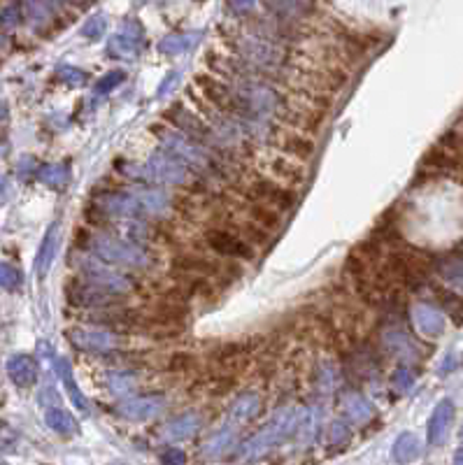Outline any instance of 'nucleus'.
<instances>
[{
	"mask_svg": "<svg viewBox=\"0 0 463 465\" xmlns=\"http://www.w3.org/2000/svg\"><path fill=\"white\" fill-rule=\"evenodd\" d=\"M303 414L298 410H284L279 412L275 419L263 428L261 433H256L254 438L247 440L240 449V458L242 461H251V458H259L261 454L271 451L273 447L286 442V440L294 435L298 428H301Z\"/></svg>",
	"mask_w": 463,
	"mask_h": 465,
	"instance_id": "nucleus-1",
	"label": "nucleus"
},
{
	"mask_svg": "<svg viewBox=\"0 0 463 465\" xmlns=\"http://www.w3.org/2000/svg\"><path fill=\"white\" fill-rule=\"evenodd\" d=\"M91 249L101 261L124 268H142L147 266L149 256L142 247L128 242V240L114 238V235H98L91 240Z\"/></svg>",
	"mask_w": 463,
	"mask_h": 465,
	"instance_id": "nucleus-2",
	"label": "nucleus"
},
{
	"mask_svg": "<svg viewBox=\"0 0 463 465\" xmlns=\"http://www.w3.org/2000/svg\"><path fill=\"white\" fill-rule=\"evenodd\" d=\"M166 151H170L173 156H177L182 163H186L189 168H196L201 173H212L214 170V158L203 149L201 142L191 140L189 135L177 133V131H161L158 133Z\"/></svg>",
	"mask_w": 463,
	"mask_h": 465,
	"instance_id": "nucleus-3",
	"label": "nucleus"
},
{
	"mask_svg": "<svg viewBox=\"0 0 463 465\" xmlns=\"http://www.w3.org/2000/svg\"><path fill=\"white\" fill-rule=\"evenodd\" d=\"M196 86L203 91V96L208 98L221 114H233V116L249 119L247 112L242 108V103H240V98H238V91L231 89V86H226L224 81H219L216 77H208V75H198Z\"/></svg>",
	"mask_w": 463,
	"mask_h": 465,
	"instance_id": "nucleus-4",
	"label": "nucleus"
},
{
	"mask_svg": "<svg viewBox=\"0 0 463 465\" xmlns=\"http://www.w3.org/2000/svg\"><path fill=\"white\" fill-rule=\"evenodd\" d=\"M145 179H154L158 184L179 186L189 179V166L182 163L170 151H156L145 166Z\"/></svg>",
	"mask_w": 463,
	"mask_h": 465,
	"instance_id": "nucleus-5",
	"label": "nucleus"
},
{
	"mask_svg": "<svg viewBox=\"0 0 463 465\" xmlns=\"http://www.w3.org/2000/svg\"><path fill=\"white\" fill-rule=\"evenodd\" d=\"M173 273L179 275V279H189V277H203V279H224L233 281V277H238V273H228L224 266L210 261L205 256L196 254H182L175 258L173 263Z\"/></svg>",
	"mask_w": 463,
	"mask_h": 465,
	"instance_id": "nucleus-6",
	"label": "nucleus"
},
{
	"mask_svg": "<svg viewBox=\"0 0 463 465\" xmlns=\"http://www.w3.org/2000/svg\"><path fill=\"white\" fill-rule=\"evenodd\" d=\"M79 270H82V275H84L86 281H91V284L101 286L110 293H116V296H119V293L133 291V286H136L131 279L126 277V275L108 268L101 261H91V258H86V261L79 263Z\"/></svg>",
	"mask_w": 463,
	"mask_h": 465,
	"instance_id": "nucleus-7",
	"label": "nucleus"
},
{
	"mask_svg": "<svg viewBox=\"0 0 463 465\" xmlns=\"http://www.w3.org/2000/svg\"><path fill=\"white\" fill-rule=\"evenodd\" d=\"M66 298L70 305H82V307H112L116 305V293H110L105 288L91 284L86 279H70L66 284Z\"/></svg>",
	"mask_w": 463,
	"mask_h": 465,
	"instance_id": "nucleus-8",
	"label": "nucleus"
},
{
	"mask_svg": "<svg viewBox=\"0 0 463 465\" xmlns=\"http://www.w3.org/2000/svg\"><path fill=\"white\" fill-rule=\"evenodd\" d=\"M166 119L170 123H175V126H177L182 133L189 135V138L196 140V142H201V144H216V142H219L216 131L212 126H208L203 119H198L196 114L186 112L184 108H179V105L166 110Z\"/></svg>",
	"mask_w": 463,
	"mask_h": 465,
	"instance_id": "nucleus-9",
	"label": "nucleus"
},
{
	"mask_svg": "<svg viewBox=\"0 0 463 465\" xmlns=\"http://www.w3.org/2000/svg\"><path fill=\"white\" fill-rule=\"evenodd\" d=\"M247 196L254 200V203H266L279 212H286L296 205V193L289 191V188L273 184L271 179L251 181V186L247 188Z\"/></svg>",
	"mask_w": 463,
	"mask_h": 465,
	"instance_id": "nucleus-10",
	"label": "nucleus"
},
{
	"mask_svg": "<svg viewBox=\"0 0 463 465\" xmlns=\"http://www.w3.org/2000/svg\"><path fill=\"white\" fill-rule=\"evenodd\" d=\"M205 242L210 244V249H214L219 256L226 258H251L254 249L249 242H245L240 235L224 231V228H212V231L205 233Z\"/></svg>",
	"mask_w": 463,
	"mask_h": 465,
	"instance_id": "nucleus-11",
	"label": "nucleus"
},
{
	"mask_svg": "<svg viewBox=\"0 0 463 465\" xmlns=\"http://www.w3.org/2000/svg\"><path fill=\"white\" fill-rule=\"evenodd\" d=\"M77 349L82 351H91V354H110L112 349H116V338L112 333L105 331H89V328H70L66 333Z\"/></svg>",
	"mask_w": 463,
	"mask_h": 465,
	"instance_id": "nucleus-12",
	"label": "nucleus"
},
{
	"mask_svg": "<svg viewBox=\"0 0 463 465\" xmlns=\"http://www.w3.org/2000/svg\"><path fill=\"white\" fill-rule=\"evenodd\" d=\"M166 407V400L161 396H140V398H133V400H126V403H121L116 412H119L124 419H131V421H147V419H154V416Z\"/></svg>",
	"mask_w": 463,
	"mask_h": 465,
	"instance_id": "nucleus-13",
	"label": "nucleus"
},
{
	"mask_svg": "<svg viewBox=\"0 0 463 465\" xmlns=\"http://www.w3.org/2000/svg\"><path fill=\"white\" fill-rule=\"evenodd\" d=\"M8 375L16 386H33L38 381V363L26 354H16L8 361Z\"/></svg>",
	"mask_w": 463,
	"mask_h": 465,
	"instance_id": "nucleus-14",
	"label": "nucleus"
},
{
	"mask_svg": "<svg viewBox=\"0 0 463 465\" xmlns=\"http://www.w3.org/2000/svg\"><path fill=\"white\" fill-rule=\"evenodd\" d=\"M198 426H201V419H198V414H193V412H186V414L182 416H175L173 421L166 423V428H163V438L170 440V442H182V440H189L196 435Z\"/></svg>",
	"mask_w": 463,
	"mask_h": 465,
	"instance_id": "nucleus-15",
	"label": "nucleus"
},
{
	"mask_svg": "<svg viewBox=\"0 0 463 465\" xmlns=\"http://www.w3.org/2000/svg\"><path fill=\"white\" fill-rule=\"evenodd\" d=\"M54 366H56V373H58V377H61L63 386H66V391H68V396H70V400H73L75 407L82 410V412H89L91 405H89V400L84 398L82 388L77 386V381H75V375H73V368H70L68 358H56Z\"/></svg>",
	"mask_w": 463,
	"mask_h": 465,
	"instance_id": "nucleus-16",
	"label": "nucleus"
},
{
	"mask_svg": "<svg viewBox=\"0 0 463 465\" xmlns=\"http://www.w3.org/2000/svg\"><path fill=\"white\" fill-rule=\"evenodd\" d=\"M140 45H142L140 38H133L131 33L119 31L108 40V54L112 58H126V61H131V58L138 56Z\"/></svg>",
	"mask_w": 463,
	"mask_h": 465,
	"instance_id": "nucleus-17",
	"label": "nucleus"
},
{
	"mask_svg": "<svg viewBox=\"0 0 463 465\" xmlns=\"http://www.w3.org/2000/svg\"><path fill=\"white\" fill-rule=\"evenodd\" d=\"M56 242H58V223H51L42 240V247H40L38 251V258H35V270H38L40 277H45V275L49 273L51 261H54V254H56Z\"/></svg>",
	"mask_w": 463,
	"mask_h": 465,
	"instance_id": "nucleus-18",
	"label": "nucleus"
},
{
	"mask_svg": "<svg viewBox=\"0 0 463 465\" xmlns=\"http://www.w3.org/2000/svg\"><path fill=\"white\" fill-rule=\"evenodd\" d=\"M198 38H201V33H193V31L191 33H173L158 42V51L166 56L184 54V51H189L191 47L198 42Z\"/></svg>",
	"mask_w": 463,
	"mask_h": 465,
	"instance_id": "nucleus-19",
	"label": "nucleus"
},
{
	"mask_svg": "<svg viewBox=\"0 0 463 465\" xmlns=\"http://www.w3.org/2000/svg\"><path fill=\"white\" fill-rule=\"evenodd\" d=\"M342 410H345V416H347L351 423H366L375 412L373 405L368 403L361 393H349V396H345Z\"/></svg>",
	"mask_w": 463,
	"mask_h": 465,
	"instance_id": "nucleus-20",
	"label": "nucleus"
},
{
	"mask_svg": "<svg viewBox=\"0 0 463 465\" xmlns=\"http://www.w3.org/2000/svg\"><path fill=\"white\" fill-rule=\"evenodd\" d=\"M45 421L51 431H56L58 435H75L79 431V423L75 419L70 412L66 410H58V407H49L45 414Z\"/></svg>",
	"mask_w": 463,
	"mask_h": 465,
	"instance_id": "nucleus-21",
	"label": "nucleus"
},
{
	"mask_svg": "<svg viewBox=\"0 0 463 465\" xmlns=\"http://www.w3.org/2000/svg\"><path fill=\"white\" fill-rule=\"evenodd\" d=\"M259 412H261V398L256 396V393H245L231 407V419L236 423H247L254 419Z\"/></svg>",
	"mask_w": 463,
	"mask_h": 465,
	"instance_id": "nucleus-22",
	"label": "nucleus"
},
{
	"mask_svg": "<svg viewBox=\"0 0 463 465\" xmlns=\"http://www.w3.org/2000/svg\"><path fill=\"white\" fill-rule=\"evenodd\" d=\"M249 219L256 223V226L266 228V231H273V228H277L279 223H282V214H279V210L271 208V205L266 203H251L249 208Z\"/></svg>",
	"mask_w": 463,
	"mask_h": 465,
	"instance_id": "nucleus-23",
	"label": "nucleus"
},
{
	"mask_svg": "<svg viewBox=\"0 0 463 465\" xmlns=\"http://www.w3.org/2000/svg\"><path fill=\"white\" fill-rule=\"evenodd\" d=\"M38 177L42 184H47L49 188H56V191H61L63 186L68 184L70 179V168L66 163H51V166H42L38 170Z\"/></svg>",
	"mask_w": 463,
	"mask_h": 465,
	"instance_id": "nucleus-24",
	"label": "nucleus"
},
{
	"mask_svg": "<svg viewBox=\"0 0 463 465\" xmlns=\"http://www.w3.org/2000/svg\"><path fill=\"white\" fill-rule=\"evenodd\" d=\"M233 442H236V431L226 426V428H221V431H216L212 438L203 444V451H205V456H221L224 451L231 449Z\"/></svg>",
	"mask_w": 463,
	"mask_h": 465,
	"instance_id": "nucleus-25",
	"label": "nucleus"
},
{
	"mask_svg": "<svg viewBox=\"0 0 463 465\" xmlns=\"http://www.w3.org/2000/svg\"><path fill=\"white\" fill-rule=\"evenodd\" d=\"M436 296L440 300V305L447 310V314L452 316L456 326L463 323V298H459L452 291H445V288H436Z\"/></svg>",
	"mask_w": 463,
	"mask_h": 465,
	"instance_id": "nucleus-26",
	"label": "nucleus"
},
{
	"mask_svg": "<svg viewBox=\"0 0 463 465\" xmlns=\"http://www.w3.org/2000/svg\"><path fill=\"white\" fill-rule=\"evenodd\" d=\"M414 321H417V328L424 335H438L442 331V321H440V316L436 314L433 310L429 307H419L417 312H414Z\"/></svg>",
	"mask_w": 463,
	"mask_h": 465,
	"instance_id": "nucleus-27",
	"label": "nucleus"
},
{
	"mask_svg": "<svg viewBox=\"0 0 463 465\" xmlns=\"http://www.w3.org/2000/svg\"><path fill=\"white\" fill-rule=\"evenodd\" d=\"M138 386V379L131 373H110L108 375V388L114 393V396H126V393H133Z\"/></svg>",
	"mask_w": 463,
	"mask_h": 465,
	"instance_id": "nucleus-28",
	"label": "nucleus"
},
{
	"mask_svg": "<svg viewBox=\"0 0 463 465\" xmlns=\"http://www.w3.org/2000/svg\"><path fill=\"white\" fill-rule=\"evenodd\" d=\"M282 149L296 158H310L314 154V144L308 138H303V135H289L282 142Z\"/></svg>",
	"mask_w": 463,
	"mask_h": 465,
	"instance_id": "nucleus-29",
	"label": "nucleus"
},
{
	"mask_svg": "<svg viewBox=\"0 0 463 465\" xmlns=\"http://www.w3.org/2000/svg\"><path fill=\"white\" fill-rule=\"evenodd\" d=\"M449 419H452V405H449V403H442L440 407L436 410L433 419H431V440H433V442L442 440L445 428H447Z\"/></svg>",
	"mask_w": 463,
	"mask_h": 465,
	"instance_id": "nucleus-30",
	"label": "nucleus"
},
{
	"mask_svg": "<svg viewBox=\"0 0 463 465\" xmlns=\"http://www.w3.org/2000/svg\"><path fill=\"white\" fill-rule=\"evenodd\" d=\"M23 284V275L21 270L12 263H0V288L5 291H16Z\"/></svg>",
	"mask_w": 463,
	"mask_h": 465,
	"instance_id": "nucleus-31",
	"label": "nucleus"
},
{
	"mask_svg": "<svg viewBox=\"0 0 463 465\" xmlns=\"http://www.w3.org/2000/svg\"><path fill=\"white\" fill-rule=\"evenodd\" d=\"M268 5L279 14H303L312 8V0H266Z\"/></svg>",
	"mask_w": 463,
	"mask_h": 465,
	"instance_id": "nucleus-32",
	"label": "nucleus"
},
{
	"mask_svg": "<svg viewBox=\"0 0 463 465\" xmlns=\"http://www.w3.org/2000/svg\"><path fill=\"white\" fill-rule=\"evenodd\" d=\"M349 442V426L345 421H333L326 433L328 447H345Z\"/></svg>",
	"mask_w": 463,
	"mask_h": 465,
	"instance_id": "nucleus-33",
	"label": "nucleus"
},
{
	"mask_svg": "<svg viewBox=\"0 0 463 465\" xmlns=\"http://www.w3.org/2000/svg\"><path fill=\"white\" fill-rule=\"evenodd\" d=\"M417 451V438L414 435H401L394 444V456L396 461H408L410 456H414Z\"/></svg>",
	"mask_w": 463,
	"mask_h": 465,
	"instance_id": "nucleus-34",
	"label": "nucleus"
},
{
	"mask_svg": "<svg viewBox=\"0 0 463 465\" xmlns=\"http://www.w3.org/2000/svg\"><path fill=\"white\" fill-rule=\"evenodd\" d=\"M126 79V73H121V70H114V73L105 75V77L98 81L96 86H93V91H96V96H105V93H110L112 89L121 84V81Z\"/></svg>",
	"mask_w": 463,
	"mask_h": 465,
	"instance_id": "nucleus-35",
	"label": "nucleus"
},
{
	"mask_svg": "<svg viewBox=\"0 0 463 465\" xmlns=\"http://www.w3.org/2000/svg\"><path fill=\"white\" fill-rule=\"evenodd\" d=\"M105 26H108L105 16L96 14V16H91V19L84 23V28H82V35H84V38H89V40H98V38H103Z\"/></svg>",
	"mask_w": 463,
	"mask_h": 465,
	"instance_id": "nucleus-36",
	"label": "nucleus"
},
{
	"mask_svg": "<svg viewBox=\"0 0 463 465\" xmlns=\"http://www.w3.org/2000/svg\"><path fill=\"white\" fill-rule=\"evenodd\" d=\"M58 77H61L63 81H68V84H73V86H79V84H84L89 75H86V73H82L79 68L63 66V68H58Z\"/></svg>",
	"mask_w": 463,
	"mask_h": 465,
	"instance_id": "nucleus-37",
	"label": "nucleus"
},
{
	"mask_svg": "<svg viewBox=\"0 0 463 465\" xmlns=\"http://www.w3.org/2000/svg\"><path fill=\"white\" fill-rule=\"evenodd\" d=\"M19 21H21V10H19V5H10V8H5L3 12H0V26L12 28V26H16Z\"/></svg>",
	"mask_w": 463,
	"mask_h": 465,
	"instance_id": "nucleus-38",
	"label": "nucleus"
},
{
	"mask_svg": "<svg viewBox=\"0 0 463 465\" xmlns=\"http://www.w3.org/2000/svg\"><path fill=\"white\" fill-rule=\"evenodd\" d=\"M193 358L189 354H175L173 356V361H170V370H175V373H186L189 368H193Z\"/></svg>",
	"mask_w": 463,
	"mask_h": 465,
	"instance_id": "nucleus-39",
	"label": "nucleus"
},
{
	"mask_svg": "<svg viewBox=\"0 0 463 465\" xmlns=\"http://www.w3.org/2000/svg\"><path fill=\"white\" fill-rule=\"evenodd\" d=\"M273 168H277V175H282V177H286L289 181H298V179H301V173H296L298 168L289 166L286 161H275Z\"/></svg>",
	"mask_w": 463,
	"mask_h": 465,
	"instance_id": "nucleus-40",
	"label": "nucleus"
},
{
	"mask_svg": "<svg viewBox=\"0 0 463 465\" xmlns=\"http://www.w3.org/2000/svg\"><path fill=\"white\" fill-rule=\"evenodd\" d=\"M228 5H231V10L236 12V14H249V12L254 10L256 0H228Z\"/></svg>",
	"mask_w": 463,
	"mask_h": 465,
	"instance_id": "nucleus-41",
	"label": "nucleus"
},
{
	"mask_svg": "<svg viewBox=\"0 0 463 465\" xmlns=\"http://www.w3.org/2000/svg\"><path fill=\"white\" fill-rule=\"evenodd\" d=\"M184 451H179V449H166L161 454V463H182L184 461Z\"/></svg>",
	"mask_w": 463,
	"mask_h": 465,
	"instance_id": "nucleus-42",
	"label": "nucleus"
},
{
	"mask_svg": "<svg viewBox=\"0 0 463 465\" xmlns=\"http://www.w3.org/2000/svg\"><path fill=\"white\" fill-rule=\"evenodd\" d=\"M408 373H396L394 375V384L396 386H403V388H408L410 386V377H405Z\"/></svg>",
	"mask_w": 463,
	"mask_h": 465,
	"instance_id": "nucleus-43",
	"label": "nucleus"
},
{
	"mask_svg": "<svg viewBox=\"0 0 463 465\" xmlns=\"http://www.w3.org/2000/svg\"><path fill=\"white\" fill-rule=\"evenodd\" d=\"M175 77H177V73H173V75H168V79H166V84H163L161 86V89H158V93H161V96H163V93H166L168 89H170V84H173V81H175Z\"/></svg>",
	"mask_w": 463,
	"mask_h": 465,
	"instance_id": "nucleus-44",
	"label": "nucleus"
},
{
	"mask_svg": "<svg viewBox=\"0 0 463 465\" xmlns=\"http://www.w3.org/2000/svg\"><path fill=\"white\" fill-rule=\"evenodd\" d=\"M5 119H8V105L0 100V121H5Z\"/></svg>",
	"mask_w": 463,
	"mask_h": 465,
	"instance_id": "nucleus-45",
	"label": "nucleus"
},
{
	"mask_svg": "<svg viewBox=\"0 0 463 465\" xmlns=\"http://www.w3.org/2000/svg\"><path fill=\"white\" fill-rule=\"evenodd\" d=\"M5 188H8V179L0 175V193H5Z\"/></svg>",
	"mask_w": 463,
	"mask_h": 465,
	"instance_id": "nucleus-46",
	"label": "nucleus"
}]
</instances>
